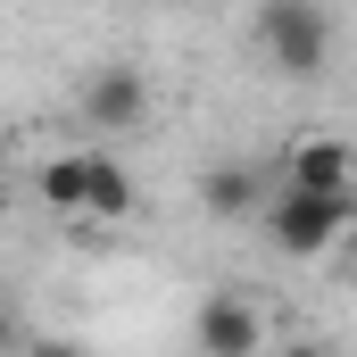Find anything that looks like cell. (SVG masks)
I'll return each mask as SVG.
<instances>
[{
	"label": "cell",
	"instance_id": "cell-1",
	"mask_svg": "<svg viewBox=\"0 0 357 357\" xmlns=\"http://www.w3.org/2000/svg\"><path fill=\"white\" fill-rule=\"evenodd\" d=\"M349 216H357L349 183H341V191H324V183H282L274 199H258V225H266V241L282 258H324V250L349 233Z\"/></svg>",
	"mask_w": 357,
	"mask_h": 357
},
{
	"label": "cell",
	"instance_id": "cell-2",
	"mask_svg": "<svg viewBox=\"0 0 357 357\" xmlns=\"http://www.w3.org/2000/svg\"><path fill=\"white\" fill-rule=\"evenodd\" d=\"M258 50H266L282 75H316L333 59V17L316 0H266L258 8Z\"/></svg>",
	"mask_w": 357,
	"mask_h": 357
},
{
	"label": "cell",
	"instance_id": "cell-3",
	"mask_svg": "<svg viewBox=\"0 0 357 357\" xmlns=\"http://www.w3.org/2000/svg\"><path fill=\"white\" fill-rule=\"evenodd\" d=\"M191 341H199V357H250V349H266V316L241 291H216V299H199Z\"/></svg>",
	"mask_w": 357,
	"mask_h": 357
},
{
	"label": "cell",
	"instance_id": "cell-4",
	"mask_svg": "<svg viewBox=\"0 0 357 357\" xmlns=\"http://www.w3.org/2000/svg\"><path fill=\"white\" fill-rule=\"evenodd\" d=\"M84 116L108 125V133H133V125L150 116V84H142L133 67H100V75L84 84Z\"/></svg>",
	"mask_w": 357,
	"mask_h": 357
},
{
	"label": "cell",
	"instance_id": "cell-5",
	"mask_svg": "<svg viewBox=\"0 0 357 357\" xmlns=\"http://www.w3.org/2000/svg\"><path fill=\"white\" fill-rule=\"evenodd\" d=\"M33 191H42V208H50V216L84 225V208H91V150H67V158H42V175H33Z\"/></svg>",
	"mask_w": 357,
	"mask_h": 357
},
{
	"label": "cell",
	"instance_id": "cell-6",
	"mask_svg": "<svg viewBox=\"0 0 357 357\" xmlns=\"http://www.w3.org/2000/svg\"><path fill=\"white\" fill-rule=\"evenodd\" d=\"M282 183H324V191H341V183H349V142H341V133L291 142V150H282Z\"/></svg>",
	"mask_w": 357,
	"mask_h": 357
},
{
	"label": "cell",
	"instance_id": "cell-7",
	"mask_svg": "<svg viewBox=\"0 0 357 357\" xmlns=\"http://www.w3.org/2000/svg\"><path fill=\"white\" fill-rule=\"evenodd\" d=\"M133 208H142V191L125 175V158H116V150H91V208H84V225H125Z\"/></svg>",
	"mask_w": 357,
	"mask_h": 357
},
{
	"label": "cell",
	"instance_id": "cell-8",
	"mask_svg": "<svg viewBox=\"0 0 357 357\" xmlns=\"http://www.w3.org/2000/svg\"><path fill=\"white\" fill-rule=\"evenodd\" d=\"M258 199H266L258 175H250V167H233V158L199 175V208H208V216H225V225H233V216H258Z\"/></svg>",
	"mask_w": 357,
	"mask_h": 357
},
{
	"label": "cell",
	"instance_id": "cell-9",
	"mask_svg": "<svg viewBox=\"0 0 357 357\" xmlns=\"http://www.w3.org/2000/svg\"><path fill=\"white\" fill-rule=\"evenodd\" d=\"M17 341H25V324H17V316H0V349H17Z\"/></svg>",
	"mask_w": 357,
	"mask_h": 357
}]
</instances>
